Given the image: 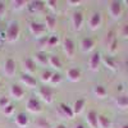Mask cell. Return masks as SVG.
<instances>
[{
  "instance_id": "6",
  "label": "cell",
  "mask_w": 128,
  "mask_h": 128,
  "mask_svg": "<svg viewBox=\"0 0 128 128\" xmlns=\"http://www.w3.org/2000/svg\"><path fill=\"white\" fill-rule=\"evenodd\" d=\"M38 96L41 98L42 101H45L48 104H50L52 101V91L50 87H46V86H42L38 88Z\"/></svg>"
},
{
  "instance_id": "29",
  "label": "cell",
  "mask_w": 128,
  "mask_h": 128,
  "mask_svg": "<svg viewBox=\"0 0 128 128\" xmlns=\"http://www.w3.org/2000/svg\"><path fill=\"white\" fill-rule=\"evenodd\" d=\"M62 82V74L60 73H52V77L50 80L51 84H59Z\"/></svg>"
},
{
  "instance_id": "21",
  "label": "cell",
  "mask_w": 128,
  "mask_h": 128,
  "mask_svg": "<svg viewBox=\"0 0 128 128\" xmlns=\"http://www.w3.org/2000/svg\"><path fill=\"white\" fill-rule=\"evenodd\" d=\"M115 105L119 109H127L128 108V96L126 95H120L115 99Z\"/></svg>"
},
{
  "instance_id": "36",
  "label": "cell",
  "mask_w": 128,
  "mask_h": 128,
  "mask_svg": "<svg viewBox=\"0 0 128 128\" xmlns=\"http://www.w3.org/2000/svg\"><path fill=\"white\" fill-rule=\"evenodd\" d=\"M48 41H49V37H41L40 41H38V45L41 46V49L44 50L46 46H48Z\"/></svg>"
},
{
  "instance_id": "40",
  "label": "cell",
  "mask_w": 128,
  "mask_h": 128,
  "mask_svg": "<svg viewBox=\"0 0 128 128\" xmlns=\"http://www.w3.org/2000/svg\"><path fill=\"white\" fill-rule=\"evenodd\" d=\"M122 35H123L124 37H128V23L124 24V27L122 28Z\"/></svg>"
},
{
  "instance_id": "18",
  "label": "cell",
  "mask_w": 128,
  "mask_h": 128,
  "mask_svg": "<svg viewBox=\"0 0 128 128\" xmlns=\"http://www.w3.org/2000/svg\"><path fill=\"white\" fill-rule=\"evenodd\" d=\"M45 6V3L44 2H32V3H28V9L31 13H37V12H41Z\"/></svg>"
},
{
  "instance_id": "15",
  "label": "cell",
  "mask_w": 128,
  "mask_h": 128,
  "mask_svg": "<svg viewBox=\"0 0 128 128\" xmlns=\"http://www.w3.org/2000/svg\"><path fill=\"white\" fill-rule=\"evenodd\" d=\"M81 46H82V51L84 52H90L91 50H94L95 46V41L91 37H84L81 42Z\"/></svg>"
},
{
  "instance_id": "7",
  "label": "cell",
  "mask_w": 128,
  "mask_h": 128,
  "mask_svg": "<svg viewBox=\"0 0 128 128\" xmlns=\"http://www.w3.org/2000/svg\"><path fill=\"white\" fill-rule=\"evenodd\" d=\"M100 62H101V55H100V52H95V54H92V55L90 56V59H88V68H90L92 72L99 70Z\"/></svg>"
},
{
  "instance_id": "43",
  "label": "cell",
  "mask_w": 128,
  "mask_h": 128,
  "mask_svg": "<svg viewBox=\"0 0 128 128\" xmlns=\"http://www.w3.org/2000/svg\"><path fill=\"white\" fill-rule=\"evenodd\" d=\"M120 128H128V123H126V124H123Z\"/></svg>"
},
{
  "instance_id": "17",
  "label": "cell",
  "mask_w": 128,
  "mask_h": 128,
  "mask_svg": "<svg viewBox=\"0 0 128 128\" xmlns=\"http://www.w3.org/2000/svg\"><path fill=\"white\" fill-rule=\"evenodd\" d=\"M59 110H60V112L63 113V115H64V116H67V118H69V119H72L73 116H74L73 109L70 108L69 105L64 104V102H62V104L59 105Z\"/></svg>"
},
{
  "instance_id": "23",
  "label": "cell",
  "mask_w": 128,
  "mask_h": 128,
  "mask_svg": "<svg viewBox=\"0 0 128 128\" xmlns=\"http://www.w3.org/2000/svg\"><path fill=\"white\" fill-rule=\"evenodd\" d=\"M98 123H99V128H110L112 127L110 119L105 115H99L98 116Z\"/></svg>"
},
{
  "instance_id": "34",
  "label": "cell",
  "mask_w": 128,
  "mask_h": 128,
  "mask_svg": "<svg viewBox=\"0 0 128 128\" xmlns=\"http://www.w3.org/2000/svg\"><path fill=\"white\" fill-rule=\"evenodd\" d=\"M8 105H10L9 104V98H8V96H3V98L2 99H0V108H6V106Z\"/></svg>"
},
{
  "instance_id": "27",
  "label": "cell",
  "mask_w": 128,
  "mask_h": 128,
  "mask_svg": "<svg viewBox=\"0 0 128 128\" xmlns=\"http://www.w3.org/2000/svg\"><path fill=\"white\" fill-rule=\"evenodd\" d=\"M102 62H104V64L109 69H112V70H115L116 69V64H115V62H114V59L112 56H104L102 58Z\"/></svg>"
},
{
  "instance_id": "44",
  "label": "cell",
  "mask_w": 128,
  "mask_h": 128,
  "mask_svg": "<svg viewBox=\"0 0 128 128\" xmlns=\"http://www.w3.org/2000/svg\"><path fill=\"white\" fill-rule=\"evenodd\" d=\"M124 4H126V5L128 6V0H126V2H124Z\"/></svg>"
},
{
  "instance_id": "20",
  "label": "cell",
  "mask_w": 128,
  "mask_h": 128,
  "mask_svg": "<svg viewBox=\"0 0 128 128\" xmlns=\"http://www.w3.org/2000/svg\"><path fill=\"white\" fill-rule=\"evenodd\" d=\"M94 95L96 96V98H99V99H105L106 95H108V91H106V88L104 86L98 84V86L94 87Z\"/></svg>"
},
{
  "instance_id": "9",
  "label": "cell",
  "mask_w": 128,
  "mask_h": 128,
  "mask_svg": "<svg viewBox=\"0 0 128 128\" xmlns=\"http://www.w3.org/2000/svg\"><path fill=\"white\" fill-rule=\"evenodd\" d=\"M4 73L8 77H13L16 74V63L13 59H6L4 63Z\"/></svg>"
},
{
  "instance_id": "42",
  "label": "cell",
  "mask_w": 128,
  "mask_h": 128,
  "mask_svg": "<svg viewBox=\"0 0 128 128\" xmlns=\"http://www.w3.org/2000/svg\"><path fill=\"white\" fill-rule=\"evenodd\" d=\"M74 128H84V127H83L82 124H77V126H76V127H74Z\"/></svg>"
},
{
  "instance_id": "22",
  "label": "cell",
  "mask_w": 128,
  "mask_h": 128,
  "mask_svg": "<svg viewBox=\"0 0 128 128\" xmlns=\"http://www.w3.org/2000/svg\"><path fill=\"white\" fill-rule=\"evenodd\" d=\"M24 69H26L27 74H32V73L36 70V63L34 62V59L27 58L24 60Z\"/></svg>"
},
{
  "instance_id": "33",
  "label": "cell",
  "mask_w": 128,
  "mask_h": 128,
  "mask_svg": "<svg viewBox=\"0 0 128 128\" xmlns=\"http://www.w3.org/2000/svg\"><path fill=\"white\" fill-rule=\"evenodd\" d=\"M116 48H118V41L114 38L110 44H109V51H110V54H113V52L116 51Z\"/></svg>"
},
{
  "instance_id": "32",
  "label": "cell",
  "mask_w": 128,
  "mask_h": 128,
  "mask_svg": "<svg viewBox=\"0 0 128 128\" xmlns=\"http://www.w3.org/2000/svg\"><path fill=\"white\" fill-rule=\"evenodd\" d=\"M58 42H59V38L56 36H50L49 37V41H48V46L49 48H52V46H55Z\"/></svg>"
},
{
  "instance_id": "26",
  "label": "cell",
  "mask_w": 128,
  "mask_h": 128,
  "mask_svg": "<svg viewBox=\"0 0 128 128\" xmlns=\"http://www.w3.org/2000/svg\"><path fill=\"white\" fill-rule=\"evenodd\" d=\"M49 64L52 68H55V69H60L62 68V62L59 60V56H56V55L49 56Z\"/></svg>"
},
{
  "instance_id": "2",
  "label": "cell",
  "mask_w": 128,
  "mask_h": 128,
  "mask_svg": "<svg viewBox=\"0 0 128 128\" xmlns=\"http://www.w3.org/2000/svg\"><path fill=\"white\" fill-rule=\"evenodd\" d=\"M30 31H31V34L34 35L35 37L41 38L42 36L45 35L46 27L44 24H41V23H37V22H31L30 23Z\"/></svg>"
},
{
  "instance_id": "37",
  "label": "cell",
  "mask_w": 128,
  "mask_h": 128,
  "mask_svg": "<svg viewBox=\"0 0 128 128\" xmlns=\"http://www.w3.org/2000/svg\"><path fill=\"white\" fill-rule=\"evenodd\" d=\"M46 4H48V6H49L51 10H56V4H58V3L55 2V0H49Z\"/></svg>"
},
{
  "instance_id": "35",
  "label": "cell",
  "mask_w": 128,
  "mask_h": 128,
  "mask_svg": "<svg viewBox=\"0 0 128 128\" xmlns=\"http://www.w3.org/2000/svg\"><path fill=\"white\" fill-rule=\"evenodd\" d=\"M13 112H14V106H13V105H8L6 108H4V109H3L4 115H12V114H13Z\"/></svg>"
},
{
  "instance_id": "30",
  "label": "cell",
  "mask_w": 128,
  "mask_h": 128,
  "mask_svg": "<svg viewBox=\"0 0 128 128\" xmlns=\"http://www.w3.org/2000/svg\"><path fill=\"white\" fill-rule=\"evenodd\" d=\"M51 77H52V73L50 70H44L41 74V81L42 82H50Z\"/></svg>"
},
{
  "instance_id": "39",
  "label": "cell",
  "mask_w": 128,
  "mask_h": 128,
  "mask_svg": "<svg viewBox=\"0 0 128 128\" xmlns=\"http://www.w3.org/2000/svg\"><path fill=\"white\" fill-rule=\"evenodd\" d=\"M81 3H82L81 0H69V2H68V4L72 5V6H77V5H80Z\"/></svg>"
},
{
  "instance_id": "5",
  "label": "cell",
  "mask_w": 128,
  "mask_h": 128,
  "mask_svg": "<svg viewBox=\"0 0 128 128\" xmlns=\"http://www.w3.org/2000/svg\"><path fill=\"white\" fill-rule=\"evenodd\" d=\"M109 13L114 19H118L122 14V4H120V2L109 3Z\"/></svg>"
},
{
  "instance_id": "28",
  "label": "cell",
  "mask_w": 128,
  "mask_h": 128,
  "mask_svg": "<svg viewBox=\"0 0 128 128\" xmlns=\"http://www.w3.org/2000/svg\"><path fill=\"white\" fill-rule=\"evenodd\" d=\"M12 4H13V8L16 10H20L28 5V2L27 0H14V2H12Z\"/></svg>"
},
{
  "instance_id": "3",
  "label": "cell",
  "mask_w": 128,
  "mask_h": 128,
  "mask_svg": "<svg viewBox=\"0 0 128 128\" xmlns=\"http://www.w3.org/2000/svg\"><path fill=\"white\" fill-rule=\"evenodd\" d=\"M63 50L66 52V55L68 58H73L74 56V52H76V48H74V42L69 38V37H66L63 41Z\"/></svg>"
},
{
  "instance_id": "8",
  "label": "cell",
  "mask_w": 128,
  "mask_h": 128,
  "mask_svg": "<svg viewBox=\"0 0 128 128\" xmlns=\"http://www.w3.org/2000/svg\"><path fill=\"white\" fill-rule=\"evenodd\" d=\"M72 23L74 31H80L83 26V14L81 12H74L72 16Z\"/></svg>"
},
{
  "instance_id": "10",
  "label": "cell",
  "mask_w": 128,
  "mask_h": 128,
  "mask_svg": "<svg viewBox=\"0 0 128 128\" xmlns=\"http://www.w3.org/2000/svg\"><path fill=\"white\" fill-rule=\"evenodd\" d=\"M26 106H27V110L31 112V113H38L41 110V104H40V101L36 98H31L27 101Z\"/></svg>"
},
{
  "instance_id": "24",
  "label": "cell",
  "mask_w": 128,
  "mask_h": 128,
  "mask_svg": "<svg viewBox=\"0 0 128 128\" xmlns=\"http://www.w3.org/2000/svg\"><path fill=\"white\" fill-rule=\"evenodd\" d=\"M83 108H84V99H78V100H76V102H74L73 108H72L74 115L81 114L82 110H83Z\"/></svg>"
},
{
  "instance_id": "1",
  "label": "cell",
  "mask_w": 128,
  "mask_h": 128,
  "mask_svg": "<svg viewBox=\"0 0 128 128\" xmlns=\"http://www.w3.org/2000/svg\"><path fill=\"white\" fill-rule=\"evenodd\" d=\"M19 24L17 23V22H12L10 23V26L8 27V30H6V40L9 41V42H16L17 40H18V37H19Z\"/></svg>"
},
{
  "instance_id": "4",
  "label": "cell",
  "mask_w": 128,
  "mask_h": 128,
  "mask_svg": "<svg viewBox=\"0 0 128 128\" xmlns=\"http://www.w3.org/2000/svg\"><path fill=\"white\" fill-rule=\"evenodd\" d=\"M101 14L99 13V12H95V13H92V16L90 17V19H88V28L91 30V31H96L100 26H101Z\"/></svg>"
},
{
  "instance_id": "38",
  "label": "cell",
  "mask_w": 128,
  "mask_h": 128,
  "mask_svg": "<svg viewBox=\"0 0 128 128\" xmlns=\"http://www.w3.org/2000/svg\"><path fill=\"white\" fill-rule=\"evenodd\" d=\"M5 10H6V6H5V3L0 2V18H2L4 14H5Z\"/></svg>"
},
{
  "instance_id": "11",
  "label": "cell",
  "mask_w": 128,
  "mask_h": 128,
  "mask_svg": "<svg viewBox=\"0 0 128 128\" xmlns=\"http://www.w3.org/2000/svg\"><path fill=\"white\" fill-rule=\"evenodd\" d=\"M98 113L95 110H91L87 113V116H86V120H87V124L91 127V128H99V123H98Z\"/></svg>"
},
{
  "instance_id": "25",
  "label": "cell",
  "mask_w": 128,
  "mask_h": 128,
  "mask_svg": "<svg viewBox=\"0 0 128 128\" xmlns=\"http://www.w3.org/2000/svg\"><path fill=\"white\" fill-rule=\"evenodd\" d=\"M35 58H36L37 63H38V64H41V66H48V64H49V56H48V55H45L42 51L37 52V54L35 55Z\"/></svg>"
},
{
  "instance_id": "31",
  "label": "cell",
  "mask_w": 128,
  "mask_h": 128,
  "mask_svg": "<svg viewBox=\"0 0 128 128\" xmlns=\"http://www.w3.org/2000/svg\"><path fill=\"white\" fill-rule=\"evenodd\" d=\"M36 126H37V128H50L49 122H48L46 119H44V118L36 120Z\"/></svg>"
},
{
  "instance_id": "16",
  "label": "cell",
  "mask_w": 128,
  "mask_h": 128,
  "mask_svg": "<svg viewBox=\"0 0 128 128\" xmlns=\"http://www.w3.org/2000/svg\"><path fill=\"white\" fill-rule=\"evenodd\" d=\"M16 124L20 128H26L28 126V118H27V115L24 113H19L17 116H16V119H14Z\"/></svg>"
},
{
  "instance_id": "12",
  "label": "cell",
  "mask_w": 128,
  "mask_h": 128,
  "mask_svg": "<svg viewBox=\"0 0 128 128\" xmlns=\"http://www.w3.org/2000/svg\"><path fill=\"white\" fill-rule=\"evenodd\" d=\"M20 81H22V83L23 84H26L27 87H30V88H35L36 86H37V81L31 76V74H22V77H20Z\"/></svg>"
},
{
  "instance_id": "41",
  "label": "cell",
  "mask_w": 128,
  "mask_h": 128,
  "mask_svg": "<svg viewBox=\"0 0 128 128\" xmlns=\"http://www.w3.org/2000/svg\"><path fill=\"white\" fill-rule=\"evenodd\" d=\"M56 128H67L64 124H59V126H56Z\"/></svg>"
},
{
  "instance_id": "14",
  "label": "cell",
  "mask_w": 128,
  "mask_h": 128,
  "mask_svg": "<svg viewBox=\"0 0 128 128\" xmlns=\"http://www.w3.org/2000/svg\"><path fill=\"white\" fill-rule=\"evenodd\" d=\"M67 78L70 82H78L81 80V70L77 68H70L67 70Z\"/></svg>"
},
{
  "instance_id": "13",
  "label": "cell",
  "mask_w": 128,
  "mask_h": 128,
  "mask_svg": "<svg viewBox=\"0 0 128 128\" xmlns=\"http://www.w3.org/2000/svg\"><path fill=\"white\" fill-rule=\"evenodd\" d=\"M10 96L17 100H20L24 96V91L18 84H12V87H10Z\"/></svg>"
},
{
  "instance_id": "19",
  "label": "cell",
  "mask_w": 128,
  "mask_h": 128,
  "mask_svg": "<svg viewBox=\"0 0 128 128\" xmlns=\"http://www.w3.org/2000/svg\"><path fill=\"white\" fill-rule=\"evenodd\" d=\"M55 26H56V18L52 16V14L46 16V18H45V27L49 31H54L55 30Z\"/></svg>"
}]
</instances>
